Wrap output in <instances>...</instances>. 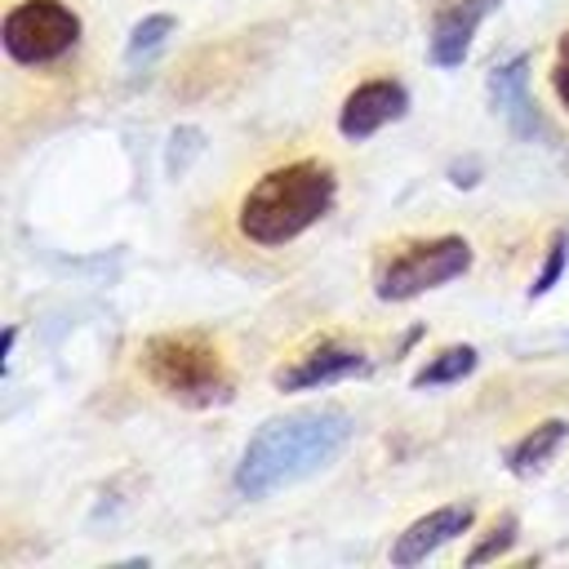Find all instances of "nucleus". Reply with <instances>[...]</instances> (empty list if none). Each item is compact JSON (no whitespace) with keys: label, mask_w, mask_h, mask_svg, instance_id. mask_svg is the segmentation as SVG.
Returning <instances> with one entry per match:
<instances>
[{"label":"nucleus","mask_w":569,"mask_h":569,"mask_svg":"<svg viewBox=\"0 0 569 569\" xmlns=\"http://www.w3.org/2000/svg\"><path fill=\"white\" fill-rule=\"evenodd\" d=\"M351 436H356V422L342 405H311V409L276 413L249 436L236 462V493L267 498L284 485H298L325 471L351 445Z\"/></svg>","instance_id":"1"},{"label":"nucleus","mask_w":569,"mask_h":569,"mask_svg":"<svg viewBox=\"0 0 569 569\" xmlns=\"http://www.w3.org/2000/svg\"><path fill=\"white\" fill-rule=\"evenodd\" d=\"M338 200V173L329 160L302 156L289 164L267 169L240 200L236 227L258 249H280L311 231Z\"/></svg>","instance_id":"2"},{"label":"nucleus","mask_w":569,"mask_h":569,"mask_svg":"<svg viewBox=\"0 0 569 569\" xmlns=\"http://www.w3.org/2000/svg\"><path fill=\"white\" fill-rule=\"evenodd\" d=\"M138 369L160 396L191 405V409L222 405V400H231V387H236L222 347L200 329L151 333L138 347Z\"/></svg>","instance_id":"3"},{"label":"nucleus","mask_w":569,"mask_h":569,"mask_svg":"<svg viewBox=\"0 0 569 569\" xmlns=\"http://www.w3.org/2000/svg\"><path fill=\"white\" fill-rule=\"evenodd\" d=\"M471 267V244L462 236H422V240H400L391 253L378 258L373 267V293L382 302H409L427 289H440L458 280Z\"/></svg>","instance_id":"4"},{"label":"nucleus","mask_w":569,"mask_h":569,"mask_svg":"<svg viewBox=\"0 0 569 569\" xmlns=\"http://www.w3.org/2000/svg\"><path fill=\"white\" fill-rule=\"evenodd\" d=\"M0 40L18 67H49L80 44V13L67 0H18L0 22Z\"/></svg>","instance_id":"5"},{"label":"nucleus","mask_w":569,"mask_h":569,"mask_svg":"<svg viewBox=\"0 0 569 569\" xmlns=\"http://www.w3.org/2000/svg\"><path fill=\"white\" fill-rule=\"evenodd\" d=\"M369 369V356L356 347V342H342V338H320L302 351H293L276 373V391H311V387H329V382H342V378H356Z\"/></svg>","instance_id":"6"},{"label":"nucleus","mask_w":569,"mask_h":569,"mask_svg":"<svg viewBox=\"0 0 569 569\" xmlns=\"http://www.w3.org/2000/svg\"><path fill=\"white\" fill-rule=\"evenodd\" d=\"M409 111V93L400 80H365L356 84L347 98H342V111H338V133L351 138V142H365L373 138L382 124L400 120Z\"/></svg>","instance_id":"7"},{"label":"nucleus","mask_w":569,"mask_h":569,"mask_svg":"<svg viewBox=\"0 0 569 569\" xmlns=\"http://www.w3.org/2000/svg\"><path fill=\"white\" fill-rule=\"evenodd\" d=\"M502 0H449L436 9L431 18V36H427V58L440 67V71H453L462 67L471 40H476V27L489 18V9H498Z\"/></svg>","instance_id":"8"},{"label":"nucleus","mask_w":569,"mask_h":569,"mask_svg":"<svg viewBox=\"0 0 569 569\" xmlns=\"http://www.w3.org/2000/svg\"><path fill=\"white\" fill-rule=\"evenodd\" d=\"M489 98H493V111L507 120V129L516 138H538L547 133L542 116H538V102L529 98V53H516L507 62H498L489 71Z\"/></svg>","instance_id":"9"},{"label":"nucleus","mask_w":569,"mask_h":569,"mask_svg":"<svg viewBox=\"0 0 569 569\" xmlns=\"http://www.w3.org/2000/svg\"><path fill=\"white\" fill-rule=\"evenodd\" d=\"M471 525H476V502H449V507H436V511L418 516V520L391 542V565H418V560L436 556L445 542L462 538Z\"/></svg>","instance_id":"10"},{"label":"nucleus","mask_w":569,"mask_h":569,"mask_svg":"<svg viewBox=\"0 0 569 569\" xmlns=\"http://www.w3.org/2000/svg\"><path fill=\"white\" fill-rule=\"evenodd\" d=\"M569 440V418H547V422H538L533 431H525L511 449H507V471L511 476H533V471H542L551 458H556V449Z\"/></svg>","instance_id":"11"},{"label":"nucleus","mask_w":569,"mask_h":569,"mask_svg":"<svg viewBox=\"0 0 569 569\" xmlns=\"http://www.w3.org/2000/svg\"><path fill=\"white\" fill-rule=\"evenodd\" d=\"M476 365H480V351H476L471 342H449V347H440L436 356H427V365L413 373V387H418V391H431V387L462 382Z\"/></svg>","instance_id":"12"},{"label":"nucleus","mask_w":569,"mask_h":569,"mask_svg":"<svg viewBox=\"0 0 569 569\" xmlns=\"http://www.w3.org/2000/svg\"><path fill=\"white\" fill-rule=\"evenodd\" d=\"M173 18L169 13H147L133 31H129V44H124V62L129 67H138V62H147V58H156L160 49H164V40L173 36Z\"/></svg>","instance_id":"13"},{"label":"nucleus","mask_w":569,"mask_h":569,"mask_svg":"<svg viewBox=\"0 0 569 569\" xmlns=\"http://www.w3.org/2000/svg\"><path fill=\"white\" fill-rule=\"evenodd\" d=\"M516 533H520V520L511 516V511H502L489 529H485V538L467 551V565H489V560H498V556H507L511 547H516Z\"/></svg>","instance_id":"14"},{"label":"nucleus","mask_w":569,"mask_h":569,"mask_svg":"<svg viewBox=\"0 0 569 569\" xmlns=\"http://www.w3.org/2000/svg\"><path fill=\"white\" fill-rule=\"evenodd\" d=\"M565 262H569V231H556V236H551V244H547L542 271H538V276H533V284H529V298L551 293V284L565 276Z\"/></svg>","instance_id":"15"},{"label":"nucleus","mask_w":569,"mask_h":569,"mask_svg":"<svg viewBox=\"0 0 569 569\" xmlns=\"http://www.w3.org/2000/svg\"><path fill=\"white\" fill-rule=\"evenodd\" d=\"M200 147H204V142H200V129H191V124H187V129H173V138H169V160H164L169 173H173V178L187 173V160L200 156Z\"/></svg>","instance_id":"16"},{"label":"nucleus","mask_w":569,"mask_h":569,"mask_svg":"<svg viewBox=\"0 0 569 569\" xmlns=\"http://www.w3.org/2000/svg\"><path fill=\"white\" fill-rule=\"evenodd\" d=\"M551 89H556L560 107L569 111V31H565V36H560V44H556V62H551Z\"/></svg>","instance_id":"17"},{"label":"nucleus","mask_w":569,"mask_h":569,"mask_svg":"<svg viewBox=\"0 0 569 569\" xmlns=\"http://www.w3.org/2000/svg\"><path fill=\"white\" fill-rule=\"evenodd\" d=\"M13 342H18V329L9 325V329H4V342H0V369L9 365V351H13Z\"/></svg>","instance_id":"18"}]
</instances>
